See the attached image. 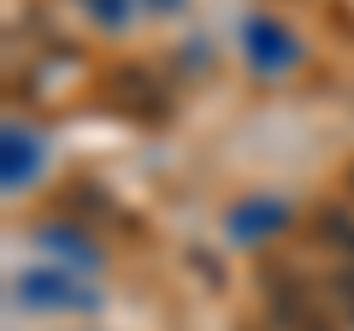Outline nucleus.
<instances>
[{
    "label": "nucleus",
    "instance_id": "nucleus-1",
    "mask_svg": "<svg viewBox=\"0 0 354 331\" xmlns=\"http://www.w3.org/2000/svg\"><path fill=\"white\" fill-rule=\"evenodd\" d=\"M242 42H248V65L254 71H290V65L301 60L295 30H283L278 18H254V24L242 30Z\"/></svg>",
    "mask_w": 354,
    "mask_h": 331
},
{
    "label": "nucleus",
    "instance_id": "nucleus-2",
    "mask_svg": "<svg viewBox=\"0 0 354 331\" xmlns=\"http://www.w3.org/2000/svg\"><path fill=\"white\" fill-rule=\"evenodd\" d=\"M77 278L65 272H18V302L24 307H88L95 296L88 290H71Z\"/></svg>",
    "mask_w": 354,
    "mask_h": 331
},
{
    "label": "nucleus",
    "instance_id": "nucleus-3",
    "mask_svg": "<svg viewBox=\"0 0 354 331\" xmlns=\"http://www.w3.org/2000/svg\"><path fill=\"white\" fill-rule=\"evenodd\" d=\"M36 172H41V136L24 130V125H6V166H0V184H6V190H24Z\"/></svg>",
    "mask_w": 354,
    "mask_h": 331
},
{
    "label": "nucleus",
    "instance_id": "nucleus-4",
    "mask_svg": "<svg viewBox=\"0 0 354 331\" xmlns=\"http://www.w3.org/2000/svg\"><path fill=\"white\" fill-rule=\"evenodd\" d=\"M254 225H260V231L283 225V207H278V202H266V207H242V213H236V242H254V237H248Z\"/></svg>",
    "mask_w": 354,
    "mask_h": 331
},
{
    "label": "nucleus",
    "instance_id": "nucleus-5",
    "mask_svg": "<svg viewBox=\"0 0 354 331\" xmlns=\"http://www.w3.org/2000/svg\"><path fill=\"white\" fill-rule=\"evenodd\" d=\"M77 6H83V12L95 18L101 30H118V24L130 18V0H77Z\"/></svg>",
    "mask_w": 354,
    "mask_h": 331
},
{
    "label": "nucleus",
    "instance_id": "nucleus-6",
    "mask_svg": "<svg viewBox=\"0 0 354 331\" xmlns=\"http://www.w3.org/2000/svg\"><path fill=\"white\" fill-rule=\"evenodd\" d=\"M153 6H160V12H165V6H177V0H153Z\"/></svg>",
    "mask_w": 354,
    "mask_h": 331
},
{
    "label": "nucleus",
    "instance_id": "nucleus-7",
    "mask_svg": "<svg viewBox=\"0 0 354 331\" xmlns=\"http://www.w3.org/2000/svg\"><path fill=\"white\" fill-rule=\"evenodd\" d=\"M348 190H354V166H348Z\"/></svg>",
    "mask_w": 354,
    "mask_h": 331
}]
</instances>
